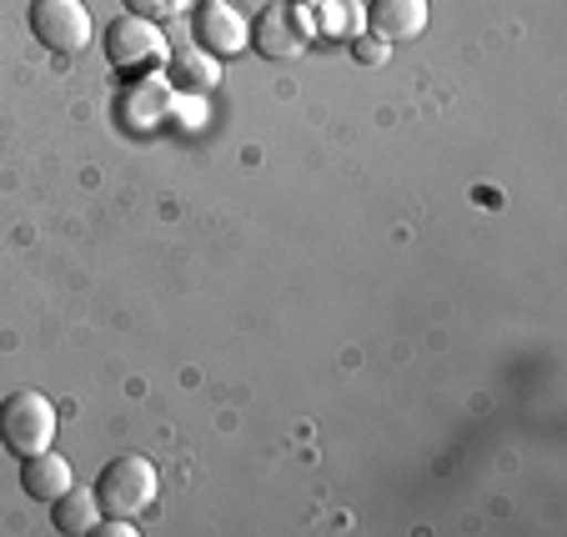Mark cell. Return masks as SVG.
Returning <instances> with one entry per match:
<instances>
[{"label":"cell","instance_id":"cell-1","mask_svg":"<svg viewBox=\"0 0 567 537\" xmlns=\"http://www.w3.org/2000/svg\"><path fill=\"white\" fill-rule=\"evenodd\" d=\"M156 487H161L156 463L141 457V452H121V457H111V463L101 467L96 503H101V513H111V517H141L156 503Z\"/></svg>","mask_w":567,"mask_h":537},{"label":"cell","instance_id":"cell-2","mask_svg":"<svg viewBox=\"0 0 567 537\" xmlns=\"http://www.w3.org/2000/svg\"><path fill=\"white\" fill-rule=\"evenodd\" d=\"M0 442L16 457H31V452H45L55 442V407L45 392H11L0 402Z\"/></svg>","mask_w":567,"mask_h":537},{"label":"cell","instance_id":"cell-3","mask_svg":"<svg viewBox=\"0 0 567 537\" xmlns=\"http://www.w3.org/2000/svg\"><path fill=\"white\" fill-rule=\"evenodd\" d=\"M311 45V16L291 0H271L251 16V51L267 61H297Z\"/></svg>","mask_w":567,"mask_h":537},{"label":"cell","instance_id":"cell-4","mask_svg":"<svg viewBox=\"0 0 567 537\" xmlns=\"http://www.w3.org/2000/svg\"><path fill=\"white\" fill-rule=\"evenodd\" d=\"M31 31H35V41H45L61 55L81 51V45L91 41L86 0H35L31 6Z\"/></svg>","mask_w":567,"mask_h":537},{"label":"cell","instance_id":"cell-5","mask_svg":"<svg viewBox=\"0 0 567 537\" xmlns=\"http://www.w3.org/2000/svg\"><path fill=\"white\" fill-rule=\"evenodd\" d=\"M106 55L116 71H146V65H156L161 55H166V41H161L156 21H146V16H116L106 31Z\"/></svg>","mask_w":567,"mask_h":537},{"label":"cell","instance_id":"cell-6","mask_svg":"<svg viewBox=\"0 0 567 537\" xmlns=\"http://www.w3.org/2000/svg\"><path fill=\"white\" fill-rule=\"evenodd\" d=\"M192 31H196V41H202V51H212L216 61H221V55L247 51V45H251L247 16L236 11V6H226V0H206L202 11H196Z\"/></svg>","mask_w":567,"mask_h":537},{"label":"cell","instance_id":"cell-7","mask_svg":"<svg viewBox=\"0 0 567 537\" xmlns=\"http://www.w3.org/2000/svg\"><path fill=\"white\" fill-rule=\"evenodd\" d=\"M367 25L386 45L417 41L427 31V0H367Z\"/></svg>","mask_w":567,"mask_h":537},{"label":"cell","instance_id":"cell-8","mask_svg":"<svg viewBox=\"0 0 567 537\" xmlns=\"http://www.w3.org/2000/svg\"><path fill=\"white\" fill-rule=\"evenodd\" d=\"M71 483H75V473H71V463H65L55 447L31 452L25 467H21V487H25V497H35V503H55Z\"/></svg>","mask_w":567,"mask_h":537},{"label":"cell","instance_id":"cell-9","mask_svg":"<svg viewBox=\"0 0 567 537\" xmlns=\"http://www.w3.org/2000/svg\"><path fill=\"white\" fill-rule=\"evenodd\" d=\"M166 81H172L176 91L202 96V91H212L216 81H221V65H216V55L202 51V45H176V51L166 55Z\"/></svg>","mask_w":567,"mask_h":537},{"label":"cell","instance_id":"cell-10","mask_svg":"<svg viewBox=\"0 0 567 537\" xmlns=\"http://www.w3.org/2000/svg\"><path fill=\"white\" fill-rule=\"evenodd\" d=\"M51 517H55V527H61V533H71V537L101 533V503H96V493H86V487H75V483L51 503Z\"/></svg>","mask_w":567,"mask_h":537},{"label":"cell","instance_id":"cell-11","mask_svg":"<svg viewBox=\"0 0 567 537\" xmlns=\"http://www.w3.org/2000/svg\"><path fill=\"white\" fill-rule=\"evenodd\" d=\"M166 106H172V86H166V75L141 81V86L126 96V116L136 121V126H156V121H166Z\"/></svg>","mask_w":567,"mask_h":537},{"label":"cell","instance_id":"cell-12","mask_svg":"<svg viewBox=\"0 0 567 537\" xmlns=\"http://www.w3.org/2000/svg\"><path fill=\"white\" fill-rule=\"evenodd\" d=\"M131 16H146V21H161V16H176L182 11V0H126Z\"/></svg>","mask_w":567,"mask_h":537},{"label":"cell","instance_id":"cell-13","mask_svg":"<svg viewBox=\"0 0 567 537\" xmlns=\"http://www.w3.org/2000/svg\"><path fill=\"white\" fill-rule=\"evenodd\" d=\"M352 55H357L362 65H377V61H386V41H382V35H372V41L362 35V41L352 45Z\"/></svg>","mask_w":567,"mask_h":537}]
</instances>
